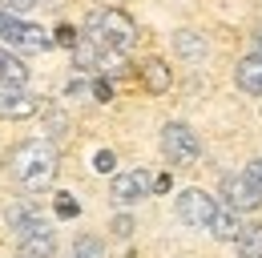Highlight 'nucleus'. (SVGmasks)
Wrapping results in <instances>:
<instances>
[{"mask_svg":"<svg viewBox=\"0 0 262 258\" xmlns=\"http://www.w3.org/2000/svg\"><path fill=\"white\" fill-rule=\"evenodd\" d=\"M57 165H61L57 145H53V141H40V137L20 141V145L8 154V174H12L25 190H45V186L57 178Z\"/></svg>","mask_w":262,"mask_h":258,"instance_id":"nucleus-1","label":"nucleus"},{"mask_svg":"<svg viewBox=\"0 0 262 258\" xmlns=\"http://www.w3.org/2000/svg\"><path fill=\"white\" fill-rule=\"evenodd\" d=\"M85 36L97 45L101 53H129L137 45V25L121 8H93L85 16Z\"/></svg>","mask_w":262,"mask_h":258,"instance_id":"nucleus-2","label":"nucleus"},{"mask_svg":"<svg viewBox=\"0 0 262 258\" xmlns=\"http://www.w3.org/2000/svg\"><path fill=\"white\" fill-rule=\"evenodd\" d=\"M0 45L16 49V53H45L53 45V36L40 25H29V20H20V16H12V12L0 8Z\"/></svg>","mask_w":262,"mask_h":258,"instance_id":"nucleus-3","label":"nucleus"},{"mask_svg":"<svg viewBox=\"0 0 262 258\" xmlns=\"http://www.w3.org/2000/svg\"><path fill=\"white\" fill-rule=\"evenodd\" d=\"M162 154L169 161H178V165H194V161L202 158V141H198V133L186 125V121H165Z\"/></svg>","mask_w":262,"mask_h":258,"instance_id":"nucleus-4","label":"nucleus"},{"mask_svg":"<svg viewBox=\"0 0 262 258\" xmlns=\"http://www.w3.org/2000/svg\"><path fill=\"white\" fill-rule=\"evenodd\" d=\"M218 202L206 190H182L178 193V218L186 226H198V230H214V218H218Z\"/></svg>","mask_w":262,"mask_h":258,"instance_id":"nucleus-5","label":"nucleus"},{"mask_svg":"<svg viewBox=\"0 0 262 258\" xmlns=\"http://www.w3.org/2000/svg\"><path fill=\"white\" fill-rule=\"evenodd\" d=\"M222 198H226V210H234V214H250V210H258V206H262L258 186H254L246 174H230V178H222Z\"/></svg>","mask_w":262,"mask_h":258,"instance_id":"nucleus-6","label":"nucleus"},{"mask_svg":"<svg viewBox=\"0 0 262 258\" xmlns=\"http://www.w3.org/2000/svg\"><path fill=\"white\" fill-rule=\"evenodd\" d=\"M154 190V174H145V169H129V174H117L113 178V202H121V206H133V202H141L145 193Z\"/></svg>","mask_w":262,"mask_h":258,"instance_id":"nucleus-7","label":"nucleus"},{"mask_svg":"<svg viewBox=\"0 0 262 258\" xmlns=\"http://www.w3.org/2000/svg\"><path fill=\"white\" fill-rule=\"evenodd\" d=\"M40 109H45V105H40V97H36V93L0 85V117H8V121H20V117H33V113H40Z\"/></svg>","mask_w":262,"mask_h":258,"instance_id":"nucleus-8","label":"nucleus"},{"mask_svg":"<svg viewBox=\"0 0 262 258\" xmlns=\"http://www.w3.org/2000/svg\"><path fill=\"white\" fill-rule=\"evenodd\" d=\"M53 254H57V234L49 222L36 226L25 238H16V258H53Z\"/></svg>","mask_w":262,"mask_h":258,"instance_id":"nucleus-9","label":"nucleus"},{"mask_svg":"<svg viewBox=\"0 0 262 258\" xmlns=\"http://www.w3.org/2000/svg\"><path fill=\"white\" fill-rule=\"evenodd\" d=\"M0 85H8V89H25L29 85V64L4 45H0Z\"/></svg>","mask_w":262,"mask_h":258,"instance_id":"nucleus-10","label":"nucleus"},{"mask_svg":"<svg viewBox=\"0 0 262 258\" xmlns=\"http://www.w3.org/2000/svg\"><path fill=\"white\" fill-rule=\"evenodd\" d=\"M173 53H178L182 61L198 64V61H206L210 45L202 40V32H194V29H182V32H173Z\"/></svg>","mask_w":262,"mask_h":258,"instance_id":"nucleus-11","label":"nucleus"},{"mask_svg":"<svg viewBox=\"0 0 262 258\" xmlns=\"http://www.w3.org/2000/svg\"><path fill=\"white\" fill-rule=\"evenodd\" d=\"M36 226H45V218H40V210H36V206H29V202H16V206H8V230H12L16 238L33 234Z\"/></svg>","mask_w":262,"mask_h":258,"instance_id":"nucleus-12","label":"nucleus"},{"mask_svg":"<svg viewBox=\"0 0 262 258\" xmlns=\"http://www.w3.org/2000/svg\"><path fill=\"white\" fill-rule=\"evenodd\" d=\"M234 81H238V89L250 97H262V57H246V61L238 64V73H234Z\"/></svg>","mask_w":262,"mask_h":258,"instance_id":"nucleus-13","label":"nucleus"},{"mask_svg":"<svg viewBox=\"0 0 262 258\" xmlns=\"http://www.w3.org/2000/svg\"><path fill=\"white\" fill-rule=\"evenodd\" d=\"M73 61H77L81 73H93V69H105V53H101L89 36H81V40H77V49H73Z\"/></svg>","mask_w":262,"mask_h":258,"instance_id":"nucleus-14","label":"nucleus"},{"mask_svg":"<svg viewBox=\"0 0 262 258\" xmlns=\"http://www.w3.org/2000/svg\"><path fill=\"white\" fill-rule=\"evenodd\" d=\"M141 81H145V89H149V93H165V89H169V81H173V77H169V64L158 61V57H154V61H145V64H141Z\"/></svg>","mask_w":262,"mask_h":258,"instance_id":"nucleus-15","label":"nucleus"},{"mask_svg":"<svg viewBox=\"0 0 262 258\" xmlns=\"http://www.w3.org/2000/svg\"><path fill=\"white\" fill-rule=\"evenodd\" d=\"M238 254L242 258H262V222L242 226V234H238Z\"/></svg>","mask_w":262,"mask_h":258,"instance_id":"nucleus-16","label":"nucleus"},{"mask_svg":"<svg viewBox=\"0 0 262 258\" xmlns=\"http://www.w3.org/2000/svg\"><path fill=\"white\" fill-rule=\"evenodd\" d=\"M238 234H242L238 214H234V210H218V218H214V238H222V242H238Z\"/></svg>","mask_w":262,"mask_h":258,"instance_id":"nucleus-17","label":"nucleus"},{"mask_svg":"<svg viewBox=\"0 0 262 258\" xmlns=\"http://www.w3.org/2000/svg\"><path fill=\"white\" fill-rule=\"evenodd\" d=\"M73 258H105V242L97 234H81L73 238Z\"/></svg>","mask_w":262,"mask_h":258,"instance_id":"nucleus-18","label":"nucleus"},{"mask_svg":"<svg viewBox=\"0 0 262 258\" xmlns=\"http://www.w3.org/2000/svg\"><path fill=\"white\" fill-rule=\"evenodd\" d=\"M53 210H57V218H77V214H81V202H77V198H69V193H57V202H53Z\"/></svg>","mask_w":262,"mask_h":258,"instance_id":"nucleus-19","label":"nucleus"},{"mask_svg":"<svg viewBox=\"0 0 262 258\" xmlns=\"http://www.w3.org/2000/svg\"><path fill=\"white\" fill-rule=\"evenodd\" d=\"M53 40H57V45H65V49H77L81 32L73 29V25H61V29H53Z\"/></svg>","mask_w":262,"mask_h":258,"instance_id":"nucleus-20","label":"nucleus"},{"mask_svg":"<svg viewBox=\"0 0 262 258\" xmlns=\"http://www.w3.org/2000/svg\"><path fill=\"white\" fill-rule=\"evenodd\" d=\"M40 0H0V8L4 12H12V16H20V12H29V8H36Z\"/></svg>","mask_w":262,"mask_h":258,"instance_id":"nucleus-21","label":"nucleus"},{"mask_svg":"<svg viewBox=\"0 0 262 258\" xmlns=\"http://www.w3.org/2000/svg\"><path fill=\"white\" fill-rule=\"evenodd\" d=\"M113 149H97V158H93V169H97V174H113Z\"/></svg>","mask_w":262,"mask_h":258,"instance_id":"nucleus-22","label":"nucleus"},{"mask_svg":"<svg viewBox=\"0 0 262 258\" xmlns=\"http://www.w3.org/2000/svg\"><path fill=\"white\" fill-rule=\"evenodd\" d=\"M113 234H117V238H129L133 234V218L129 214H117V218H113Z\"/></svg>","mask_w":262,"mask_h":258,"instance_id":"nucleus-23","label":"nucleus"},{"mask_svg":"<svg viewBox=\"0 0 262 258\" xmlns=\"http://www.w3.org/2000/svg\"><path fill=\"white\" fill-rule=\"evenodd\" d=\"M93 97H97V101H113V85H109L105 77H97V81H93Z\"/></svg>","mask_w":262,"mask_h":258,"instance_id":"nucleus-24","label":"nucleus"},{"mask_svg":"<svg viewBox=\"0 0 262 258\" xmlns=\"http://www.w3.org/2000/svg\"><path fill=\"white\" fill-rule=\"evenodd\" d=\"M242 174H246V178H250V182L258 186V193H262V158H258V161H250V165H246Z\"/></svg>","mask_w":262,"mask_h":258,"instance_id":"nucleus-25","label":"nucleus"},{"mask_svg":"<svg viewBox=\"0 0 262 258\" xmlns=\"http://www.w3.org/2000/svg\"><path fill=\"white\" fill-rule=\"evenodd\" d=\"M49 133H57V137H61V133H65V117H61V113H49Z\"/></svg>","mask_w":262,"mask_h":258,"instance_id":"nucleus-26","label":"nucleus"},{"mask_svg":"<svg viewBox=\"0 0 262 258\" xmlns=\"http://www.w3.org/2000/svg\"><path fill=\"white\" fill-rule=\"evenodd\" d=\"M254 49H258V57H262V29L254 32Z\"/></svg>","mask_w":262,"mask_h":258,"instance_id":"nucleus-27","label":"nucleus"}]
</instances>
